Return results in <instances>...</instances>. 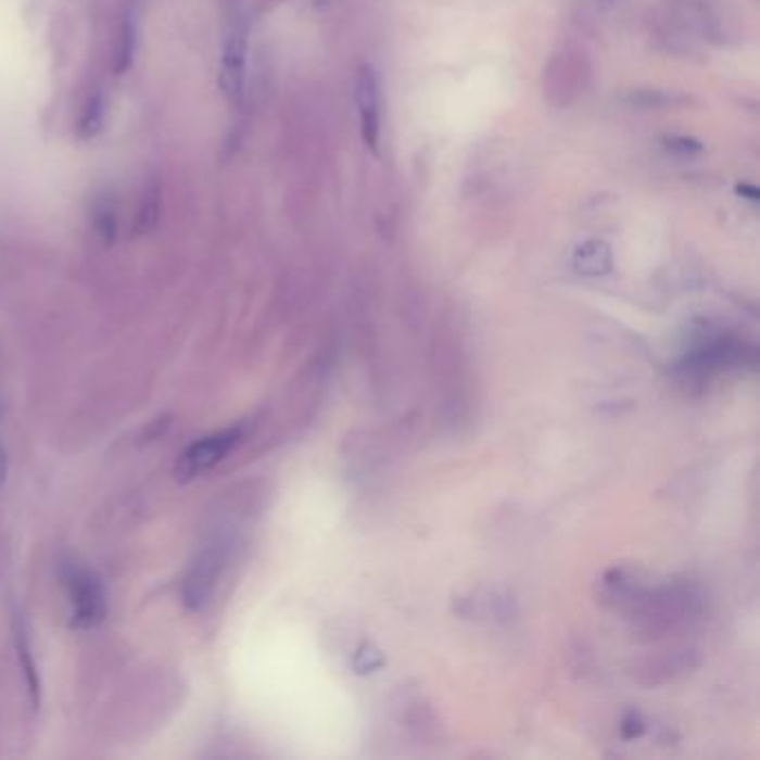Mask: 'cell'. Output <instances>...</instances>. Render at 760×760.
I'll use <instances>...</instances> for the list:
<instances>
[{
    "instance_id": "5b68a950",
    "label": "cell",
    "mask_w": 760,
    "mask_h": 760,
    "mask_svg": "<svg viewBox=\"0 0 760 760\" xmlns=\"http://www.w3.org/2000/svg\"><path fill=\"white\" fill-rule=\"evenodd\" d=\"M221 567H224V556L215 546H205L197 556V560L192 562L183 580V603L188 609L199 611L207 605L210 596H213V591L217 586Z\"/></svg>"
},
{
    "instance_id": "30bf717a",
    "label": "cell",
    "mask_w": 760,
    "mask_h": 760,
    "mask_svg": "<svg viewBox=\"0 0 760 760\" xmlns=\"http://www.w3.org/2000/svg\"><path fill=\"white\" fill-rule=\"evenodd\" d=\"M97 228H99V235L103 237L105 243H112L114 237H116V210H114V203L112 201H101L97 205Z\"/></svg>"
},
{
    "instance_id": "7c38bea8",
    "label": "cell",
    "mask_w": 760,
    "mask_h": 760,
    "mask_svg": "<svg viewBox=\"0 0 760 760\" xmlns=\"http://www.w3.org/2000/svg\"><path fill=\"white\" fill-rule=\"evenodd\" d=\"M591 3H594V5H596V10L605 12V10H611V8H616V3H618V0H591Z\"/></svg>"
},
{
    "instance_id": "8992f818",
    "label": "cell",
    "mask_w": 760,
    "mask_h": 760,
    "mask_svg": "<svg viewBox=\"0 0 760 760\" xmlns=\"http://www.w3.org/2000/svg\"><path fill=\"white\" fill-rule=\"evenodd\" d=\"M103 121H105L103 94L94 92V94H90L86 105H83V112L78 116V137L86 139V141L94 139L103 128Z\"/></svg>"
},
{
    "instance_id": "277c9868",
    "label": "cell",
    "mask_w": 760,
    "mask_h": 760,
    "mask_svg": "<svg viewBox=\"0 0 760 760\" xmlns=\"http://www.w3.org/2000/svg\"><path fill=\"white\" fill-rule=\"evenodd\" d=\"M245 69H248V27L245 23H239L232 27L224 56H221V74L219 86L224 97L232 105H241L245 97Z\"/></svg>"
},
{
    "instance_id": "8fae6325",
    "label": "cell",
    "mask_w": 760,
    "mask_h": 760,
    "mask_svg": "<svg viewBox=\"0 0 760 760\" xmlns=\"http://www.w3.org/2000/svg\"><path fill=\"white\" fill-rule=\"evenodd\" d=\"M5 478H8V455H5L3 444H0V486H3Z\"/></svg>"
},
{
    "instance_id": "3957f363",
    "label": "cell",
    "mask_w": 760,
    "mask_h": 760,
    "mask_svg": "<svg viewBox=\"0 0 760 760\" xmlns=\"http://www.w3.org/2000/svg\"><path fill=\"white\" fill-rule=\"evenodd\" d=\"M355 103L359 114V130L366 148L377 152L379 135H382V97H379V78L370 65H362L355 78Z\"/></svg>"
},
{
    "instance_id": "7a4b0ae2",
    "label": "cell",
    "mask_w": 760,
    "mask_h": 760,
    "mask_svg": "<svg viewBox=\"0 0 760 760\" xmlns=\"http://www.w3.org/2000/svg\"><path fill=\"white\" fill-rule=\"evenodd\" d=\"M243 431L237 429H226L219 433L207 435L192 446L186 448V453L177 461V478L181 482L197 480L199 476H205L207 471H213L217 464H221L241 442Z\"/></svg>"
},
{
    "instance_id": "6da1fadb",
    "label": "cell",
    "mask_w": 760,
    "mask_h": 760,
    "mask_svg": "<svg viewBox=\"0 0 760 760\" xmlns=\"http://www.w3.org/2000/svg\"><path fill=\"white\" fill-rule=\"evenodd\" d=\"M65 588L69 603V618L74 626L92 629L103 622L107 611V598L103 582L97 578V573L83 567H69L65 573Z\"/></svg>"
},
{
    "instance_id": "ba28073f",
    "label": "cell",
    "mask_w": 760,
    "mask_h": 760,
    "mask_svg": "<svg viewBox=\"0 0 760 760\" xmlns=\"http://www.w3.org/2000/svg\"><path fill=\"white\" fill-rule=\"evenodd\" d=\"M135 52H137V29L132 18H125L118 31V48H116V63H114L116 74H125L132 67Z\"/></svg>"
},
{
    "instance_id": "4fadbf2b",
    "label": "cell",
    "mask_w": 760,
    "mask_h": 760,
    "mask_svg": "<svg viewBox=\"0 0 760 760\" xmlns=\"http://www.w3.org/2000/svg\"><path fill=\"white\" fill-rule=\"evenodd\" d=\"M328 3V0H317V5H326Z\"/></svg>"
},
{
    "instance_id": "9c48e42d",
    "label": "cell",
    "mask_w": 760,
    "mask_h": 760,
    "mask_svg": "<svg viewBox=\"0 0 760 760\" xmlns=\"http://www.w3.org/2000/svg\"><path fill=\"white\" fill-rule=\"evenodd\" d=\"M159 213H161V203H159V190L152 188L150 192H145L139 213L135 219V235H145L154 228V224L159 221Z\"/></svg>"
},
{
    "instance_id": "52a82bcc",
    "label": "cell",
    "mask_w": 760,
    "mask_h": 760,
    "mask_svg": "<svg viewBox=\"0 0 760 760\" xmlns=\"http://www.w3.org/2000/svg\"><path fill=\"white\" fill-rule=\"evenodd\" d=\"M16 649H18L21 669H23V673H25L27 692H29V696H31V705L38 707V702H40V683H38V673H36V664H34V658H31V649H29L27 633H25L21 626L16 629Z\"/></svg>"
}]
</instances>
